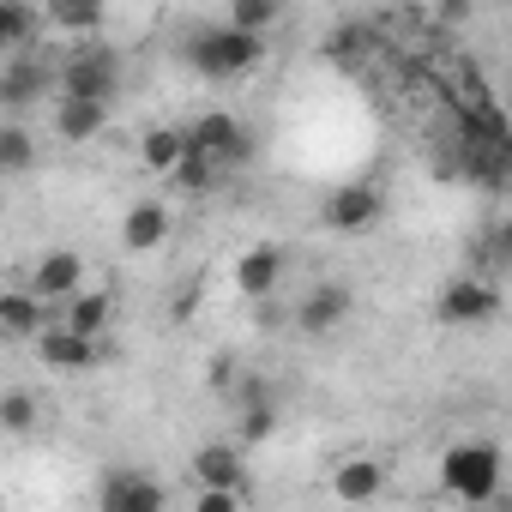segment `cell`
<instances>
[{"instance_id": "16", "label": "cell", "mask_w": 512, "mask_h": 512, "mask_svg": "<svg viewBox=\"0 0 512 512\" xmlns=\"http://www.w3.org/2000/svg\"><path fill=\"white\" fill-rule=\"evenodd\" d=\"M380 488H386V464H380V458H350V464L332 470V494H338L344 506H368Z\"/></svg>"}, {"instance_id": "5", "label": "cell", "mask_w": 512, "mask_h": 512, "mask_svg": "<svg viewBox=\"0 0 512 512\" xmlns=\"http://www.w3.org/2000/svg\"><path fill=\"white\" fill-rule=\"evenodd\" d=\"M187 145H193L199 157H211L217 169H241V163L253 157V133H247L235 115H223V109L199 115V121L187 127Z\"/></svg>"}, {"instance_id": "15", "label": "cell", "mask_w": 512, "mask_h": 512, "mask_svg": "<svg viewBox=\"0 0 512 512\" xmlns=\"http://www.w3.org/2000/svg\"><path fill=\"white\" fill-rule=\"evenodd\" d=\"M169 241V211L157 205V199H139L127 217H121V247L127 253H151V247H163Z\"/></svg>"}, {"instance_id": "30", "label": "cell", "mask_w": 512, "mask_h": 512, "mask_svg": "<svg viewBox=\"0 0 512 512\" xmlns=\"http://www.w3.org/2000/svg\"><path fill=\"white\" fill-rule=\"evenodd\" d=\"M193 308H199V278H193V284H181V296H175V320H187Z\"/></svg>"}, {"instance_id": "2", "label": "cell", "mask_w": 512, "mask_h": 512, "mask_svg": "<svg viewBox=\"0 0 512 512\" xmlns=\"http://www.w3.org/2000/svg\"><path fill=\"white\" fill-rule=\"evenodd\" d=\"M260 55H266V43L235 31V25H205L187 37V61L199 79H241V73L260 67Z\"/></svg>"}, {"instance_id": "18", "label": "cell", "mask_w": 512, "mask_h": 512, "mask_svg": "<svg viewBox=\"0 0 512 512\" xmlns=\"http://www.w3.org/2000/svg\"><path fill=\"white\" fill-rule=\"evenodd\" d=\"M61 326L97 344V338L109 332V290H85V296H73V302H67V314H61Z\"/></svg>"}, {"instance_id": "13", "label": "cell", "mask_w": 512, "mask_h": 512, "mask_svg": "<svg viewBox=\"0 0 512 512\" xmlns=\"http://www.w3.org/2000/svg\"><path fill=\"white\" fill-rule=\"evenodd\" d=\"M55 320H49V302L31 296V290H7L0 296V332L7 338H43Z\"/></svg>"}, {"instance_id": "11", "label": "cell", "mask_w": 512, "mask_h": 512, "mask_svg": "<svg viewBox=\"0 0 512 512\" xmlns=\"http://www.w3.org/2000/svg\"><path fill=\"white\" fill-rule=\"evenodd\" d=\"M320 223H326V229H338V235L374 229V223H380V193H374V187H362V181H350V187H338V193L320 205Z\"/></svg>"}, {"instance_id": "29", "label": "cell", "mask_w": 512, "mask_h": 512, "mask_svg": "<svg viewBox=\"0 0 512 512\" xmlns=\"http://www.w3.org/2000/svg\"><path fill=\"white\" fill-rule=\"evenodd\" d=\"M193 512H241V494H217V488H199V494H193Z\"/></svg>"}, {"instance_id": "26", "label": "cell", "mask_w": 512, "mask_h": 512, "mask_svg": "<svg viewBox=\"0 0 512 512\" xmlns=\"http://www.w3.org/2000/svg\"><path fill=\"white\" fill-rule=\"evenodd\" d=\"M175 181H181V193H205V187L217 181V163H211V157H199V151L187 145V157H181V169H175Z\"/></svg>"}, {"instance_id": "27", "label": "cell", "mask_w": 512, "mask_h": 512, "mask_svg": "<svg viewBox=\"0 0 512 512\" xmlns=\"http://www.w3.org/2000/svg\"><path fill=\"white\" fill-rule=\"evenodd\" d=\"M0 422H7V434H31V422H37V404H31L25 392H7V398H0Z\"/></svg>"}, {"instance_id": "7", "label": "cell", "mask_w": 512, "mask_h": 512, "mask_svg": "<svg viewBox=\"0 0 512 512\" xmlns=\"http://www.w3.org/2000/svg\"><path fill=\"white\" fill-rule=\"evenodd\" d=\"M350 308H356V290H350L344 278H326V284H314V290L296 302V326H302L308 338H326V332H338V326L350 320Z\"/></svg>"}, {"instance_id": "8", "label": "cell", "mask_w": 512, "mask_h": 512, "mask_svg": "<svg viewBox=\"0 0 512 512\" xmlns=\"http://www.w3.org/2000/svg\"><path fill=\"white\" fill-rule=\"evenodd\" d=\"M49 85H61V67H55V61L7 55V67H0V103H7V109H25V103L49 97Z\"/></svg>"}, {"instance_id": "9", "label": "cell", "mask_w": 512, "mask_h": 512, "mask_svg": "<svg viewBox=\"0 0 512 512\" xmlns=\"http://www.w3.org/2000/svg\"><path fill=\"white\" fill-rule=\"evenodd\" d=\"M25 290L43 296V302H73V296H85V260H79V253H67V247H55V253H43V260H37V272H31Z\"/></svg>"}, {"instance_id": "22", "label": "cell", "mask_w": 512, "mask_h": 512, "mask_svg": "<svg viewBox=\"0 0 512 512\" xmlns=\"http://www.w3.org/2000/svg\"><path fill=\"white\" fill-rule=\"evenodd\" d=\"M31 157H37L31 133H25L19 121H7V127H0V169H7V175H25V169H31Z\"/></svg>"}, {"instance_id": "17", "label": "cell", "mask_w": 512, "mask_h": 512, "mask_svg": "<svg viewBox=\"0 0 512 512\" xmlns=\"http://www.w3.org/2000/svg\"><path fill=\"white\" fill-rule=\"evenodd\" d=\"M109 127V109L103 103H85V97H55V133L67 145H85Z\"/></svg>"}, {"instance_id": "23", "label": "cell", "mask_w": 512, "mask_h": 512, "mask_svg": "<svg viewBox=\"0 0 512 512\" xmlns=\"http://www.w3.org/2000/svg\"><path fill=\"white\" fill-rule=\"evenodd\" d=\"M368 49H374V31H368V25H338V31L326 37V55H332V61H350V67L368 61Z\"/></svg>"}, {"instance_id": "28", "label": "cell", "mask_w": 512, "mask_h": 512, "mask_svg": "<svg viewBox=\"0 0 512 512\" xmlns=\"http://www.w3.org/2000/svg\"><path fill=\"white\" fill-rule=\"evenodd\" d=\"M49 19L55 25H67V31H103V7H67V0H61V7H49Z\"/></svg>"}, {"instance_id": "31", "label": "cell", "mask_w": 512, "mask_h": 512, "mask_svg": "<svg viewBox=\"0 0 512 512\" xmlns=\"http://www.w3.org/2000/svg\"><path fill=\"white\" fill-rule=\"evenodd\" d=\"M506 512H512V506H506Z\"/></svg>"}, {"instance_id": "10", "label": "cell", "mask_w": 512, "mask_h": 512, "mask_svg": "<svg viewBox=\"0 0 512 512\" xmlns=\"http://www.w3.org/2000/svg\"><path fill=\"white\" fill-rule=\"evenodd\" d=\"M284 272H290V253L284 247H247L241 260H235V290L247 302H266V296H278Z\"/></svg>"}, {"instance_id": "19", "label": "cell", "mask_w": 512, "mask_h": 512, "mask_svg": "<svg viewBox=\"0 0 512 512\" xmlns=\"http://www.w3.org/2000/svg\"><path fill=\"white\" fill-rule=\"evenodd\" d=\"M181 157H187V133H175V127H151V133H145V169L175 175Z\"/></svg>"}, {"instance_id": "24", "label": "cell", "mask_w": 512, "mask_h": 512, "mask_svg": "<svg viewBox=\"0 0 512 512\" xmlns=\"http://www.w3.org/2000/svg\"><path fill=\"white\" fill-rule=\"evenodd\" d=\"M229 25L247 31V37L272 31V25H278V0H235V7H229Z\"/></svg>"}, {"instance_id": "21", "label": "cell", "mask_w": 512, "mask_h": 512, "mask_svg": "<svg viewBox=\"0 0 512 512\" xmlns=\"http://www.w3.org/2000/svg\"><path fill=\"white\" fill-rule=\"evenodd\" d=\"M235 434H241V446H266V440L278 434V404H272V398H266V404H241Z\"/></svg>"}, {"instance_id": "1", "label": "cell", "mask_w": 512, "mask_h": 512, "mask_svg": "<svg viewBox=\"0 0 512 512\" xmlns=\"http://www.w3.org/2000/svg\"><path fill=\"white\" fill-rule=\"evenodd\" d=\"M500 476H506V458L494 440H458L440 452V488L464 506H488L500 494Z\"/></svg>"}, {"instance_id": "4", "label": "cell", "mask_w": 512, "mask_h": 512, "mask_svg": "<svg viewBox=\"0 0 512 512\" xmlns=\"http://www.w3.org/2000/svg\"><path fill=\"white\" fill-rule=\"evenodd\" d=\"M169 494L151 470H133V464H109L97 476V512H163Z\"/></svg>"}, {"instance_id": "14", "label": "cell", "mask_w": 512, "mask_h": 512, "mask_svg": "<svg viewBox=\"0 0 512 512\" xmlns=\"http://www.w3.org/2000/svg\"><path fill=\"white\" fill-rule=\"evenodd\" d=\"M37 356L49 362V368H61V374H79V368H97V344L91 338H79V332H67L61 320L37 338Z\"/></svg>"}, {"instance_id": "6", "label": "cell", "mask_w": 512, "mask_h": 512, "mask_svg": "<svg viewBox=\"0 0 512 512\" xmlns=\"http://www.w3.org/2000/svg\"><path fill=\"white\" fill-rule=\"evenodd\" d=\"M434 314H440V326H488L500 314V290L488 278H452L440 290V308Z\"/></svg>"}, {"instance_id": "12", "label": "cell", "mask_w": 512, "mask_h": 512, "mask_svg": "<svg viewBox=\"0 0 512 512\" xmlns=\"http://www.w3.org/2000/svg\"><path fill=\"white\" fill-rule=\"evenodd\" d=\"M193 482L199 488H217V494H247V464H241V446L229 440H211L193 452Z\"/></svg>"}, {"instance_id": "20", "label": "cell", "mask_w": 512, "mask_h": 512, "mask_svg": "<svg viewBox=\"0 0 512 512\" xmlns=\"http://www.w3.org/2000/svg\"><path fill=\"white\" fill-rule=\"evenodd\" d=\"M37 13L31 7H19V0H7V7H0V49H13V55H25V43L37 37Z\"/></svg>"}, {"instance_id": "3", "label": "cell", "mask_w": 512, "mask_h": 512, "mask_svg": "<svg viewBox=\"0 0 512 512\" xmlns=\"http://www.w3.org/2000/svg\"><path fill=\"white\" fill-rule=\"evenodd\" d=\"M121 91V55L109 43H85L61 61V97H85V103H103Z\"/></svg>"}, {"instance_id": "25", "label": "cell", "mask_w": 512, "mask_h": 512, "mask_svg": "<svg viewBox=\"0 0 512 512\" xmlns=\"http://www.w3.org/2000/svg\"><path fill=\"white\" fill-rule=\"evenodd\" d=\"M476 260H482L488 272H512V217H506V223H494V229L476 241Z\"/></svg>"}]
</instances>
